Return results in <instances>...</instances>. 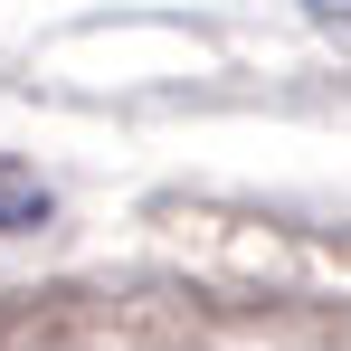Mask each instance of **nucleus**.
Listing matches in <instances>:
<instances>
[{
	"instance_id": "obj_2",
	"label": "nucleus",
	"mask_w": 351,
	"mask_h": 351,
	"mask_svg": "<svg viewBox=\"0 0 351 351\" xmlns=\"http://www.w3.org/2000/svg\"><path fill=\"white\" fill-rule=\"evenodd\" d=\"M313 10H323V19H351V0H313Z\"/></svg>"
},
{
	"instance_id": "obj_1",
	"label": "nucleus",
	"mask_w": 351,
	"mask_h": 351,
	"mask_svg": "<svg viewBox=\"0 0 351 351\" xmlns=\"http://www.w3.org/2000/svg\"><path fill=\"white\" fill-rule=\"evenodd\" d=\"M38 219H48V180H38V171H19V162L0 152V237L38 228Z\"/></svg>"
}]
</instances>
